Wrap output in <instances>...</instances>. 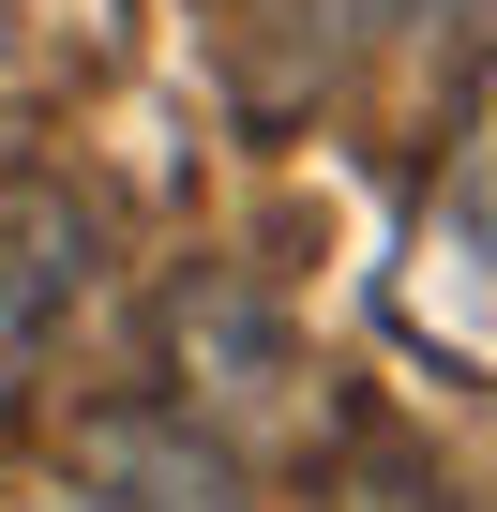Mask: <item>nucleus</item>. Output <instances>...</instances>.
I'll use <instances>...</instances> for the list:
<instances>
[{"instance_id":"nucleus-1","label":"nucleus","mask_w":497,"mask_h":512,"mask_svg":"<svg viewBox=\"0 0 497 512\" xmlns=\"http://www.w3.org/2000/svg\"><path fill=\"white\" fill-rule=\"evenodd\" d=\"M76 497L91 512H241V467H226V437H196V407L181 422L121 407V422L76 437Z\"/></svg>"},{"instance_id":"nucleus-2","label":"nucleus","mask_w":497,"mask_h":512,"mask_svg":"<svg viewBox=\"0 0 497 512\" xmlns=\"http://www.w3.org/2000/svg\"><path fill=\"white\" fill-rule=\"evenodd\" d=\"M31 362H46V287L16 272V256H0V392H16Z\"/></svg>"},{"instance_id":"nucleus-3","label":"nucleus","mask_w":497,"mask_h":512,"mask_svg":"<svg viewBox=\"0 0 497 512\" xmlns=\"http://www.w3.org/2000/svg\"><path fill=\"white\" fill-rule=\"evenodd\" d=\"M257 16H272V31H317V46H332V31L362 16V0H257Z\"/></svg>"},{"instance_id":"nucleus-4","label":"nucleus","mask_w":497,"mask_h":512,"mask_svg":"<svg viewBox=\"0 0 497 512\" xmlns=\"http://www.w3.org/2000/svg\"><path fill=\"white\" fill-rule=\"evenodd\" d=\"M437 16H452V31H482V46H497V0H437Z\"/></svg>"},{"instance_id":"nucleus-5","label":"nucleus","mask_w":497,"mask_h":512,"mask_svg":"<svg viewBox=\"0 0 497 512\" xmlns=\"http://www.w3.org/2000/svg\"><path fill=\"white\" fill-rule=\"evenodd\" d=\"M16 512H91V497H76V482H61V497H16Z\"/></svg>"}]
</instances>
